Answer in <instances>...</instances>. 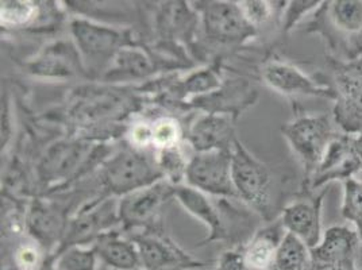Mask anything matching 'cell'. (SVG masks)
I'll return each mask as SVG.
<instances>
[{
	"mask_svg": "<svg viewBox=\"0 0 362 270\" xmlns=\"http://www.w3.org/2000/svg\"><path fill=\"white\" fill-rule=\"evenodd\" d=\"M308 26L323 34L332 50L344 47L347 62L362 57V0L322 1Z\"/></svg>",
	"mask_w": 362,
	"mask_h": 270,
	"instance_id": "cell-1",
	"label": "cell"
},
{
	"mask_svg": "<svg viewBox=\"0 0 362 270\" xmlns=\"http://www.w3.org/2000/svg\"><path fill=\"white\" fill-rule=\"evenodd\" d=\"M233 181L238 200L271 219L274 209V177L272 169L247 151L237 139L233 149Z\"/></svg>",
	"mask_w": 362,
	"mask_h": 270,
	"instance_id": "cell-2",
	"label": "cell"
},
{
	"mask_svg": "<svg viewBox=\"0 0 362 270\" xmlns=\"http://www.w3.org/2000/svg\"><path fill=\"white\" fill-rule=\"evenodd\" d=\"M71 33L88 77H103L118 52L129 45L126 31L84 18L71 22Z\"/></svg>",
	"mask_w": 362,
	"mask_h": 270,
	"instance_id": "cell-3",
	"label": "cell"
},
{
	"mask_svg": "<svg viewBox=\"0 0 362 270\" xmlns=\"http://www.w3.org/2000/svg\"><path fill=\"white\" fill-rule=\"evenodd\" d=\"M102 184L108 196H126L164 180L156 158L133 146L115 153L103 164Z\"/></svg>",
	"mask_w": 362,
	"mask_h": 270,
	"instance_id": "cell-4",
	"label": "cell"
},
{
	"mask_svg": "<svg viewBox=\"0 0 362 270\" xmlns=\"http://www.w3.org/2000/svg\"><path fill=\"white\" fill-rule=\"evenodd\" d=\"M281 134L300 161L307 181L313 180L337 136L330 118L327 115H298L281 127Z\"/></svg>",
	"mask_w": 362,
	"mask_h": 270,
	"instance_id": "cell-5",
	"label": "cell"
},
{
	"mask_svg": "<svg viewBox=\"0 0 362 270\" xmlns=\"http://www.w3.org/2000/svg\"><path fill=\"white\" fill-rule=\"evenodd\" d=\"M195 7L207 40L218 45H237L252 38L256 28L246 19L238 3L199 1Z\"/></svg>",
	"mask_w": 362,
	"mask_h": 270,
	"instance_id": "cell-6",
	"label": "cell"
},
{
	"mask_svg": "<svg viewBox=\"0 0 362 270\" xmlns=\"http://www.w3.org/2000/svg\"><path fill=\"white\" fill-rule=\"evenodd\" d=\"M185 182L206 195L238 199L233 181V151L197 153L188 163Z\"/></svg>",
	"mask_w": 362,
	"mask_h": 270,
	"instance_id": "cell-7",
	"label": "cell"
},
{
	"mask_svg": "<svg viewBox=\"0 0 362 270\" xmlns=\"http://www.w3.org/2000/svg\"><path fill=\"white\" fill-rule=\"evenodd\" d=\"M118 209L119 201L115 196H105L77 211L68 222L57 254L72 246H87L114 225L121 223Z\"/></svg>",
	"mask_w": 362,
	"mask_h": 270,
	"instance_id": "cell-8",
	"label": "cell"
},
{
	"mask_svg": "<svg viewBox=\"0 0 362 270\" xmlns=\"http://www.w3.org/2000/svg\"><path fill=\"white\" fill-rule=\"evenodd\" d=\"M334 119L346 135L362 134V57L335 66Z\"/></svg>",
	"mask_w": 362,
	"mask_h": 270,
	"instance_id": "cell-9",
	"label": "cell"
},
{
	"mask_svg": "<svg viewBox=\"0 0 362 270\" xmlns=\"http://www.w3.org/2000/svg\"><path fill=\"white\" fill-rule=\"evenodd\" d=\"M172 197H175V185L166 180L122 196L118 209L119 221L126 230L154 227L168 200Z\"/></svg>",
	"mask_w": 362,
	"mask_h": 270,
	"instance_id": "cell-10",
	"label": "cell"
},
{
	"mask_svg": "<svg viewBox=\"0 0 362 270\" xmlns=\"http://www.w3.org/2000/svg\"><path fill=\"white\" fill-rule=\"evenodd\" d=\"M262 78L269 88L288 98L313 96L330 100L337 99L332 87L319 84L295 65L283 61H268L262 68Z\"/></svg>",
	"mask_w": 362,
	"mask_h": 270,
	"instance_id": "cell-11",
	"label": "cell"
},
{
	"mask_svg": "<svg viewBox=\"0 0 362 270\" xmlns=\"http://www.w3.org/2000/svg\"><path fill=\"white\" fill-rule=\"evenodd\" d=\"M90 143L71 139L52 145L42 157L38 173L45 184H59L76 176L90 161Z\"/></svg>",
	"mask_w": 362,
	"mask_h": 270,
	"instance_id": "cell-12",
	"label": "cell"
},
{
	"mask_svg": "<svg viewBox=\"0 0 362 270\" xmlns=\"http://www.w3.org/2000/svg\"><path fill=\"white\" fill-rule=\"evenodd\" d=\"M28 69L31 75L47 80L88 77L75 42L66 41L46 46L35 59L28 62Z\"/></svg>",
	"mask_w": 362,
	"mask_h": 270,
	"instance_id": "cell-13",
	"label": "cell"
},
{
	"mask_svg": "<svg viewBox=\"0 0 362 270\" xmlns=\"http://www.w3.org/2000/svg\"><path fill=\"white\" fill-rule=\"evenodd\" d=\"M235 120L223 114H204L191 126L187 141L197 153L233 151L237 141Z\"/></svg>",
	"mask_w": 362,
	"mask_h": 270,
	"instance_id": "cell-14",
	"label": "cell"
},
{
	"mask_svg": "<svg viewBox=\"0 0 362 270\" xmlns=\"http://www.w3.org/2000/svg\"><path fill=\"white\" fill-rule=\"evenodd\" d=\"M362 157L351 135L335 136L327 153L313 177V188L332 180H347L353 173L361 170Z\"/></svg>",
	"mask_w": 362,
	"mask_h": 270,
	"instance_id": "cell-15",
	"label": "cell"
},
{
	"mask_svg": "<svg viewBox=\"0 0 362 270\" xmlns=\"http://www.w3.org/2000/svg\"><path fill=\"white\" fill-rule=\"evenodd\" d=\"M322 203L323 194L314 199H299L284 207L281 222L287 233L314 249L322 240Z\"/></svg>",
	"mask_w": 362,
	"mask_h": 270,
	"instance_id": "cell-16",
	"label": "cell"
},
{
	"mask_svg": "<svg viewBox=\"0 0 362 270\" xmlns=\"http://www.w3.org/2000/svg\"><path fill=\"white\" fill-rule=\"evenodd\" d=\"M69 219L59 204L35 199L29 207L25 225L31 237L46 247L60 246Z\"/></svg>",
	"mask_w": 362,
	"mask_h": 270,
	"instance_id": "cell-17",
	"label": "cell"
},
{
	"mask_svg": "<svg viewBox=\"0 0 362 270\" xmlns=\"http://www.w3.org/2000/svg\"><path fill=\"white\" fill-rule=\"evenodd\" d=\"M257 90L245 80H231L211 93L194 98L192 105L207 111V114H223L238 118L243 110L255 105Z\"/></svg>",
	"mask_w": 362,
	"mask_h": 270,
	"instance_id": "cell-18",
	"label": "cell"
},
{
	"mask_svg": "<svg viewBox=\"0 0 362 270\" xmlns=\"http://www.w3.org/2000/svg\"><path fill=\"white\" fill-rule=\"evenodd\" d=\"M358 233L347 225H332L327 228L320 243L311 249L315 268L317 266H353Z\"/></svg>",
	"mask_w": 362,
	"mask_h": 270,
	"instance_id": "cell-19",
	"label": "cell"
},
{
	"mask_svg": "<svg viewBox=\"0 0 362 270\" xmlns=\"http://www.w3.org/2000/svg\"><path fill=\"white\" fill-rule=\"evenodd\" d=\"M175 197L188 213L209 228L210 234L206 240L212 242L227 238V218L221 209L212 203L209 195L184 184L175 185Z\"/></svg>",
	"mask_w": 362,
	"mask_h": 270,
	"instance_id": "cell-20",
	"label": "cell"
},
{
	"mask_svg": "<svg viewBox=\"0 0 362 270\" xmlns=\"http://www.w3.org/2000/svg\"><path fill=\"white\" fill-rule=\"evenodd\" d=\"M136 243L145 270H166L191 262V258L181 252L170 240L153 234H141L132 238Z\"/></svg>",
	"mask_w": 362,
	"mask_h": 270,
	"instance_id": "cell-21",
	"label": "cell"
},
{
	"mask_svg": "<svg viewBox=\"0 0 362 270\" xmlns=\"http://www.w3.org/2000/svg\"><path fill=\"white\" fill-rule=\"evenodd\" d=\"M98 259L108 268L115 270H136L141 258L133 240H126L115 230L102 234L93 242Z\"/></svg>",
	"mask_w": 362,
	"mask_h": 270,
	"instance_id": "cell-22",
	"label": "cell"
},
{
	"mask_svg": "<svg viewBox=\"0 0 362 270\" xmlns=\"http://www.w3.org/2000/svg\"><path fill=\"white\" fill-rule=\"evenodd\" d=\"M156 72V64L151 56L139 49L127 45L122 47L108 66L103 80L108 83L144 80Z\"/></svg>",
	"mask_w": 362,
	"mask_h": 270,
	"instance_id": "cell-23",
	"label": "cell"
},
{
	"mask_svg": "<svg viewBox=\"0 0 362 270\" xmlns=\"http://www.w3.org/2000/svg\"><path fill=\"white\" fill-rule=\"evenodd\" d=\"M286 234L287 230L281 219L256 233L243 253L247 266L255 270L271 269L277 249Z\"/></svg>",
	"mask_w": 362,
	"mask_h": 270,
	"instance_id": "cell-24",
	"label": "cell"
},
{
	"mask_svg": "<svg viewBox=\"0 0 362 270\" xmlns=\"http://www.w3.org/2000/svg\"><path fill=\"white\" fill-rule=\"evenodd\" d=\"M269 270H315L311 249L298 237L287 233Z\"/></svg>",
	"mask_w": 362,
	"mask_h": 270,
	"instance_id": "cell-25",
	"label": "cell"
},
{
	"mask_svg": "<svg viewBox=\"0 0 362 270\" xmlns=\"http://www.w3.org/2000/svg\"><path fill=\"white\" fill-rule=\"evenodd\" d=\"M156 163L164 180L166 179L172 185H184L189 160L184 157L180 146L157 151Z\"/></svg>",
	"mask_w": 362,
	"mask_h": 270,
	"instance_id": "cell-26",
	"label": "cell"
},
{
	"mask_svg": "<svg viewBox=\"0 0 362 270\" xmlns=\"http://www.w3.org/2000/svg\"><path fill=\"white\" fill-rule=\"evenodd\" d=\"M98 261L93 246H72L57 254L53 265L56 270H98Z\"/></svg>",
	"mask_w": 362,
	"mask_h": 270,
	"instance_id": "cell-27",
	"label": "cell"
},
{
	"mask_svg": "<svg viewBox=\"0 0 362 270\" xmlns=\"http://www.w3.org/2000/svg\"><path fill=\"white\" fill-rule=\"evenodd\" d=\"M221 86L222 81L218 72L212 68H206L188 76L184 81H181L177 86V95H180L181 98H188L189 95H194L197 98L211 93L214 90L221 88Z\"/></svg>",
	"mask_w": 362,
	"mask_h": 270,
	"instance_id": "cell-28",
	"label": "cell"
},
{
	"mask_svg": "<svg viewBox=\"0 0 362 270\" xmlns=\"http://www.w3.org/2000/svg\"><path fill=\"white\" fill-rule=\"evenodd\" d=\"M37 14V7L30 1L6 0L1 1L0 22L4 28H21L30 22Z\"/></svg>",
	"mask_w": 362,
	"mask_h": 270,
	"instance_id": "cell-29",
	"label": "cell"
},
{
	"mask_svg": "<svg viewBox=\"0 0 362 270\" xmlns=\"http://www.w3.org/2000/svg\"><path fill=\"white\" fill-rule=\"evenodd\" d=\"M342 216L358 225L362 223V181L350 177L344 181Z\"/></svg>",
	"mask_w": 362,
	"mask_h": 270,
	"instance_id": "cell-30",
	"label": "cell"
},
{
	"mask_svg": "<svg viewBox=\"0 0 362 270\" xmlns=\"http://www.w3.org/2000/svg\"><path fill=\"white\" fill-rule=\"evenodd\" d=\"M153 146L156 151H163L179 146L182 131L179 122L173 118H161L151 124Z\"/></svg>",
	"mask_w": 362,
	"mask_h": 270,
	"instance_id": "cell-31",
	"label": "cell"
},
{
	"mask_svg": "<svg viewBox=\"0 0 362 270\" xmlns=\"http://www.w3.org/2000/svg\"><path fill=\"white\" fill-rule=\"evenodd\" d=\"M322 1H289L287 8H286V14L283 18V26L284 30H292L304 16L308 13H311L313 10H317L320 7Z\"/></svg>",
	"mask_w": 362,
	"mask_h": 270,
	"instance_id": "cell-32",
	"label": "cell"
},
{
	"mask_svg": "<svg viewBox=\"0 0 362 270\" xmlns=\"http://www.w3.org/2000/svg\"><path fill=\"white\" fill-rule=\"evenodd\" d=\"M242 13L246 16V19L255 26L265 23L272 16L273 7L269 6L268 1H240Z\"/></svg>",
	"mask_w": 362,
	"mask_h": 270,
	"instance_id": "cell-33",
	"label": "cell"
},
{
	"mask_svg": "<svg viewBox=\"0 0 362 270\" xmlns=\"http://www.w3.org/2000/svg\"><path fill=\"white\" fill-rule=\"evenodd\" d=\"M16 264L18 270H41L45 265L40 252L31 245H25L16 250Z\"/></svg>",
	"mask_w": 362,
	"mask_h": 270,
	"instance_id": "cell-34",
	"label": "cell"
},
{
	"mask_svg": "<svg viewBox=\"0 0 362 270\" xmlns=\"http://www.w3.org/2000/svg\"><path fill=\"white\" fill-rule=\"evenodd\" d=\"M130 145L136 149H145L153 143V129L148 123H136L129 133Z\"/></svg>",
	"mask_w": 362,
	"mask_h": 270,
	"instance_id": "cell-35",
	"label": "cell"
},
{
	"mask_svg": "<svg viewBox=\"0 0 362 270\" xmlns=\"http://www.w3.org/2000/svg\"><path fill=\"white\" fill-rule=\"evenodd\" d=\"M218 270H250L245 255L238 252H226L218 261Z\"/></svg>",
	"mask_w": 362,
	"mask_h": 270,
	"instance_id": "cell-36",
	"label": "cell"
},
{
	"mask_svg": "<svg viewBox=\"0 0 362 270\" xmlns=\"http://www.w3.org/2000/svg\"><path fill=\"white\" fill-rule=\"evenodd\" d=\"M315 270H354L353 266H317Z\"/></svg>",
	"mask_w": 362,
	"mask_h": 270,
	"instance_id": "cell-37",
	"label": "cell"
},
{
	"mask_svg": "<svg viewBox=\"0 0 362 270\" xmlns=\"http://www.w3.org/2000/svg\"><path fill=\"white\" fill-rule=\"evenodd\" d=\"M356 145H357V151L361 154L362 157V134L360 135V138L356 139Z\"/></svg>",
	"mask_w": 362,
	"mask_h": 270,
	"instance_id": "cell-38",
	"label": "cell"
},
{
	"mask_svg": "<svg viewBox=\"0 0 362 270\" xmlns=\"http://www.w3.org/2000/svg\"><path fill=\"white\" fill-rule=\"evenodd\" d=\"M357 233H358V237H360V240H362V223L361 225H357Z\"/></svg>",
	"mask_w": 362,
	"mask_h": 270,
	"instance_id": "cell-39",
	"label": "cell"
},
{
	"mask_svg": "<svg viewBox=\"0 0 362 270\" xmlns=\"http://www.w3.org/2000/svg\"><path fill=\"white\" fill-rule=\"evenodd\" d=\"M361 170H362V164H361Z\"/></svg>",
	"mask_w": 362,
	"mask_h": 270,
	"instance_id": "cell-40",
	"label": "cell"
},
{
	"mask_svg": "<svg viewBox=\"0 0 362 270\" xmlns=\"http://www.w3.org/2000/svg\"><path fill=\"white\" fill-rule=\"evenodd\" d=\"M52 270H56V269H52Z\"/></svg>",
	"mask_w": 362,
	"mask_h": 270,
	"instance_id": "cell-41",
	"label": "cell"
}]
</instances>
